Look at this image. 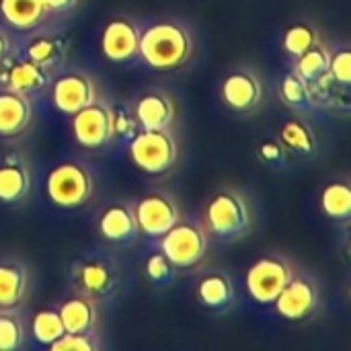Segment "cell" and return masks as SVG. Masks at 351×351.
<instances>
[{"label":"cell","instance_id":"24","mask_svg":"<svg viewBox=\"0 0 351 351\" xmlns=\"http://www.w3.org/2000/svg\"><path fill=\"white\" fill-rule=\"evenodd\" d=\"M197 296L208 308H226L234 298L232 282L226 274H208L197 286Z\"/></svg>","mask_w":351,"mask_h":351},{"label":"cell","instance_id":"1","mask_svg":"<svg viewBox=\"0 0 351 351\" xmlns=\"http://www.w3.org/2000/svg\"><path fill=\"white\" fill-rule=\"evenodd\" d=\"M138 56L154 70H175L191 56V35L175 21H160L140 31Z\"/></svg>","mask_w":351,"mask_h":351},{"label":"cell","instance_id":"25","mask_svg":"<svg viewBox=\"0 0 351 351\" xmlns=\"http://www.w3.org/2000/svg\"><path fill=\"white\" fill-rule=\"evenodd\" d=\"M329 60H331L329 49H327L323 43H315L313 47H308L304 53H300V56L296 58V68H294V72H296L302 80H306V82L311 84V82H315V80H319L321 76L327 74V70H329Z\"/></svg>","mask_w":351,"mask_h":351},{"label":"cell","instance_id":"16","mask_svg":"<svg viewBox=\"0 0 351 351\" xmlns=\"http://www.w3.org/2000/svg\"><path fill=\"white\" fill-rule=\"evenodd\" d=\"M99 232L105 241L111 243H130L140 230L136 224L134 210L125 204H111L101 212Z\"/></svg>","mask_w":351,"mask_h":351},{"label":"cell","instance_id":"7","mask_svg":"<svg viewBox=\"0 0 351 351\" xmlns=\"http://www.w3.org/2000/svg\"><path fill=\"white\" fill-rule=\"evenodd\" d=\"M72 134L84 148H101L113 138L111 109L101 103H90L72 113Z\"/></svg>","mask_w":351,"mask_h":351},{"label":"cell","instance_id":"3","mask_svg":"<svg viewBox=\"0 0 351 351\" xmlns=\"http://www.w3.org/2000/svg\"><path fill=\"white\" fill-rule=\"evenodd\" d=\"M51 204L60 208H80L93 195V177L78 162L56 165L45 181Z\"/></svg>","mask_w":351,"mask_h":351},{"label":"cell","instance_id":"26","mask_svg":"<svg viewBox=\"0 0 351 351\" xmlns=\"http://www.w3.org/2000/svg\"><path fill=\"white\" fill-rule=\"evenodd\" d=\"M321 208L329 218L348 220L351 216V189L343 181L329 183L321 193Z\"/></svg>","mask_w":351,"mask_h":351},{"label":"cell","instance_id":"21","mask_svg":"<svg viewBox=\"0 0 351 351\" xmlns=\"http://www.w3.org/2000/svg\"><path fill=\"white\" fill-rule=\"evenodd\" d=\"M66 39L60 37V35H37L33 37L29 43H27V60L45 68V70H51L56 66H60L66 58Z\"/></svg>","mask_w":351,"mask_h":351},{"label":"cell","instance_id":"33","mask_svg":"<svg viewBox=\"0 0 351 351\" xmlns=\"http://www.w3.org/2000/svg\"><path fill=\"white\" fill-rule=\"evenodd\" d=\"M146 276H148V280L150 282H154V284H165V282H169L171 278H173V263L162 255V253H154V255H150L148 257V261H146Z\"/></svg>","mask_w":351,"mask_h":351},{"label":"cell","instance_id":"30","mask_svg":"<svg viewBox=\"0 0 351 351\" xmlns=\"http://www.w3.org/2000/svg\"><path fill=\"white\" fill-rule=\"evenodd\" d=\"M23 323L14 315H0V351L19 350L23 346Z\"/></svg>","mask_w":351,"mask_h":351},{"label":"cell","instance_id":"22","mask_svg":"<svg viewBox=\"0 0 351 351\" xmlns=\"http://www.w3.org/2000/svg\"><path fill=\"white\" fill-rule=\"evenodd\" d=\"M27 294V271L19 263H0V308L8 311Z\"/></svg>","mask_w":351,"mask_h":351},{"label":"cell","instance_id":"10","mask_svg":"<svg viewBox=\"0 0 351 351\" xmlns=\"http://www.w3.org/2000/svg\"><path fill=\"white\" fill-rule=\"evenodd\" d=\"M95 97H97L95 82L90 76L82 72H66L58 76L51 86V101L56 109L68 115L95 103Z\"/></svg>","mask_w":351,"mask_h":351},{"label":"cell","instance_id":"15","mask_svg":"<svg viewBox=\"0 0 351 351\" xmlns=\"http://www.w3.org/2000/svg\"><path fill=\"white\" fill-rule=\"evenodd\" d=\"M175 119V105L173 101L158 93H146L138 99L136 105V123L142 130H167Z\"/></svg>","mask_w":351,"mask_h":351},{"label":"cell","instance_id":"12","mask_svg":"<svg viewBox=\"0 0 351 351\" xmlns=\"http://www.w3.org/2000/svg\"><path fill=\"white\" fill-rule=\"evenodd\" d=\"M140 29L128 19H113L103 29L101 49L111 62H130L138 56Z\"/></svg>","mask_w":351,"mask_h":351},{"label":"cell","instance_id":"11","mask_svg":"<svg viewBox=\"0 0 351 351\" xmlns=\"http://www.w3.org/2000/svg\"><path fill=\"white\" fill-rule=\"evenodd\" d=\"M74 282L84 296L99 298V296H107L115 290L117 271L109 259L86 257L74 265Z\"/></svg>","mask_w":351,"mask_h":351},{"label":"cell","instance_id":"9","mask_svg":"<svg viewBox=\"0 0 351 351\" xmlns=\"http://www.w3.org/2000/svg\"><path fill=\"white\" fill-rule=\"evenodd\" d=\"M276 311L286 321H304L319 306V290L308 278H294L276 298Z\"/></svg>","mask_w":351,"mask_h":351},{"label":"cell","instance_id":"6","mask_svg":"<svg viewBox=\"0 0 351 351\" xmlns=\"http://www.w3.org/2000/svg\"><path fill=\"white\" fill-rule=\"evenodd\" d=\"M292 280V267L282 257H263L255 261L245 278L249 296L259 304H274L286 284Z\"/></svg>","mask_w":351,"mask_h":351},{"label":"cell","instance_id":"5","mask_svg":"<svg viewBox=\"0 0 351 351\" xmlns=\"http://www.w3.org/2000/svg\"><path fill=\"white\" fill-rule=\"evenodd\" d=\"M160 251L173 267L189 269L206 257L208 239L199 226L191 222H177L160 237Z\"/></svg>","mask_w":351,"mask_h":351},{"label":"cell","instance_id":"14","mask_svg":"<svg viewBox=\"0 0 351 351\" xmlns=\"http://www.w3.org/2000/svg\"><path fill=\"white\" fill-rule=\"evenodd\" d=\"M31 115L33 109L27 95L14 93L10 88L0 93V136L10 138L23 134L31 123Z\"/></svg>","mask_w":351,"mask_h":351},{"label":"cell","instance_id":"32","mask_svg":"<svg viewBox=\"0 0 351 351\" xmlns=\"http://www.w3.org/2000/svg\"><path fill=\"white\" fill-rule=\"evenodd\" d=\"M327 74L331 76V80L348 86L351 80V51L350 49H339L335 53H331L329 60V70Z\"/></svg>","mask_w":351,"mask_h":351},{"label":"cell","instance_id":"19","mask_svg":"<svg viewBox=\"0 0 351 351\" xmlns=\"http://www.w3.org/2000/svg\"><path fill=\"white\" fill-rule=\"evenodd\" d=\"M4 82L8 84L10 90L21 93V95H29V93L43 90L49 82V76H47L45 68H41L29 60H21V62H14L6 70Z\"/></svg>","mask_w":351,"mask_h":351},{"label":"cell","instance_id":"4","mask_svg":"<svg viewBox=\"0 0 351 351\" xmlns=\"http://www.w3.org/2000/svg\"><path fill=\"white\" fill-rule=\"evenodd\" d=\"M251 224V212L247 202L237 191H220L206 206V226L220 239L241 237Z\"/></svg>","mask_w":351,"mask_h":351},{"label":"cell","instance_id":"23","mask_svg":"<svg viewBox=\"0 0 351 351\" xmlns=\"http://www.w3.org/2000/svg\"><path fill=\"white\" fill-rule=\"evenodd\" d=\"M280 142L288 152L300 156H313L319 148L315 132L300 119H290L280 130Z\"/></svg>","mask_w":351,"mask_h":351},{"label":"cell","instance_id":"28","mask_svg":"<svg viewBox=\"0 0 351 351\" xmlns=\"http://www.w3.org/2000/svg\"><path fill=\"white\" fill-rule=\"evenodd\" d=\"M315 43H319V33L308 23H294L284 33V49L290 56H294V58H298L300 53H304Z\"/></svg>","mask_w":351,"mask_h":351},{"label":"cell","instance_id":"18","mask_svg":"<svg viewBox=\"0 0 351 351\" xmlns=\"http://www.w3.org/2000/svg\"><path fill=\"white\" fill-rule=\"evenodd\" d=\"M60 319L68 333H88L95 329L97 323V308L93 298L88 296H74L68 298L60 306Z\"/></svg>","mask_w":351,"mask_h":351},{"label":"cell","instance_id":"17","mask_svg":"<svg viewBox=\"0 0 351 351\" xmlns=\"http://www.w3.org/2000/svg\"><path fill=\"white\" fill-rule=\"evenodd\" d=\"M31 177L21 158L8 156L0 162V202L16 204L27 197Z\"/></svg>","mask_w":351,"mask_h":351},{"label":"cell","instance_id":"35","mask_svg":"<svg viewBox=\"0 0 351 351\" xmlns=\"http://www.w3.org/2000/svg\"><path fill=\"white\" fill-rule=\"evenodd\" d=\"M111 123H113V134H130L136 128V121L128 115L125 109H115L111 111Z\"/></svg>","mask_w":351,"mask_h":351},{"label":"cell","instance_id":"27","mask_svg":"<svg viewBox=\"0 0 351 351\" xmlns=\"http://www.w3.org/2000/svg\"><path fill=\"white\" fill-rule=\"evenodd\" d=\"M66 333L60 313L51 308H43L33 315L31 319V335L41 346H51L56 339H60Z\"/></svg>","mask_w":351,"mask_h":351},{"label":"cell","instance_id":"36","mask_svg":"<svg viewBox=\"0 0 351 351\" xmlns=\"http://www.w3.org/2000/svg\"><path fill=\"white\" fill-rule=\"evenodd\" d=\"M47 10H56V12H64V10H70L76 0H43Z\"/></svg>","mask_w":351,"mask_h":351},{"label":"cell","instance_id":"37","mask_svg":"<svg viewBox=\"0 0 351 351\" xmlns=\"http://www.w3.org/2000/svg\"><path fill=\"white\" fill-rule=\"evenodd\" d=\"M8 47H10L8 35L0 29V62H2V60H4V56L8 53Z\"/></svg>","mask_w":351,"mask_h":351},{"label":"cell","instance_id":"20","mask_svg":"<svg viewBox=\"0 0 351 351\" xmlns=\"http://www.w3.org/2000/svg\"><path fill=\"white\" fill-rule=\"evenodd\" d=\"M0 12L14 29L29 31L43 21L47 6L43 0H0Z\"/></svg>","mask_w":351,"mask_h":351},{"label":"cell","instance_id":"13","mask_svg":"<svg viewBox=\"0 0 351 351\" xmlns=\"http://www.w3.org/2000/svg\"><path fill=\"white\" fill-rule=\"evenodd\" d=\"M220 95H222V101L230 109L249 111V109L259 105L261 95H263V86H261V80L257 78L255 72L237 70V72H230L222 80Z\"/></svg>","mask_w":351,"mask_h":351},{"label":"cell","instance_id":"2","mask_svg":"<svg viewBox=\"0 0 351 351\" xmlns=\"http://www.w3.org/2000/svg\"><path fill=\"white\" fill-rule=\"evenodd\" d=\"M130 156L140 171L162 175L171 171L177 160V144L167 130H142L132 136Z\"/></svg>","mask_w":351,"mask_h":351},{"label":"cell","instance_id":"31","mask_svg":"<svg viewBox=\"0 0 351 351\" xmlns=\"http://www.w3.org/2000/svg\"><path fill=\"white\" fill-rule=\"evenodd\" d=\"M51 351H97V341L93 331L88 333H64L60 339H56L51 346H47Z\"/></svg>","mask_w":351,"mask_h":351},{"label":"cell","instance_id":"8","mask_svg":"<svg viewBox=\"0 0 351 351\" xmlns=\"http://www.w3.org/2000/svg\"><path fill=\"white\" fill-rule=\"evenodd\" d=\"M134 216L140 232L158 239L179 222V208L171 197L162 193H152L138 202Z\"/></svg>","mask_w":351,"mask_h":351},{"label":"cell","instance_id":"34","mask_svg":"<svg viewBox=\"0 0 351 351\" xmlns=\"http://www.w3.org/2000/svg\"><path fill=\"white\" fill-rule=\"evenodd\" d=\"M286 148L282 146V142L276 140H267L259 146V156L267 162V165H282L286 160Z\"/></svg>","mask_w":351,"mask_h":351},{"label":"cell","instance_id":"29","mask_svg":"<svg viewBox=\"0 0 351 351\" xmlns=\"http://www.w3.org/2000/svg\"><path fill=\"white\" fill-rule=\"evenodd\" d=\"M280 93L282 99L290 105V107H306L311 105V84L306 80H302L296 72L284 76L282 84H280Z\"/></svg>","mask_w":351,"mask_h":351}]
</instances>
